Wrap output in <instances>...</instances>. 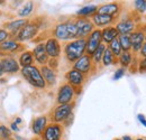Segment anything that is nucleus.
I'll use <instances>...</instances> for the list:
<instances>
[{
    "label": "nucleus",
    "instance_id": "29",
    "mask_svg": "<svg viewBox=\"0 0 146 140\" xmlns=\"http://www.w3.org/2000/svg\"><path fill=\"white\" fill-rule=\"evenodd\" d=\"M101 63L104 64V66H110L111 64L116 63V57L113 56L112 53L110 52L108 47L105 50V53H104L102 58H101Z\"/></svg>",
    "mask_w": 146,
    "mask_h": 140
},
{
    "label": "nucleus",
    "instance_id": "39",
    "mask_svg": "<svg viewBox=\"0 0 146 140\" xmlns=\"http://www.w3.org/2000/svg\"><path fill=\"white\" fill-rule=\"evenodd\" d=\"M138 55H139L141 57H146V42L143 44V46H142L141 51L138 53Z\"/></svg>",
    "mask_w": 146,
    "mask_h": 140
},
{
    "label": "nucleus",
    "instance_id": "40",
    "mask_svg": "<svg viewBox=\"0 0 146 140\" xmlns=\"http://www.w3.org/2000/svg\"><path fill=\"white\" fill-rule=\"evenodd\" d=\"M10 129H11L13 131H15V132H17V131L19 130V128L17 127V124H15L14 122L10 124Z\"/></svg>",
    "mask_w": 146,
    "mask_h": 140
},
{
    "label": "nucleus",
    "instance_id": "10",
    "mask_svg": "<svg viewBox=\"0 0 146 140\" xmlns=\"http://www.w3.org/2000/svg\"><path fill=\"white\" fill-rule=\"evenodd\" d=\"M65 79L68 80V83L74 88V90L76 91V88L82 87V84L84 83V80H86V76L80 73L79 71H75V70H70L66 72L65 74Z\"/></svg>",
    "mask_w": 146,
    "mask_h": 140
},
{
    "label": "nucleus",
    "instance_id": "20",
    "mask_svg": "<svg viewBox=\"0 0 146 140\" xmlns=\"http://www.w3.org/2000/svg\"><path fill=\"white\" fill-rule=\"evenodd\" d=\"M118 36H119V34H118L115 26H108V27L101 29V40L105 45L110 44L113 39L118 38Z\"/></svg>",
    "mask_w": 146,
    "mask_h": 140
},
{
    "label": "nucleus",
    "instance_id": "24",
    "mask_svg": "<svg viewBox=\"0 0 146 140\" xmlns=\"http://www.w3.org/2000/svg\"><path fill=\"white\" fill-rule=\"evenodd\" d=\"M98 10V6L96 5H87L84 7H82L81 9H79L76 11V16L79 18H88L90 16H93Z\"/></svg>",
    "mask_w": 146,
    "mask_h": 140
},
{
    "label": "nucleus",
    "instance_id": "27",
    "mask_svg": "<svg viewBox=\"0 0 146 140\" xmlns=\"http://www.w3.org/2000/svg\"><path fill=\"white\" fill-rule=\"evenodd\" d=\"M107 48V46L104 44V43H101L100 45H99V47L93 52V54L91 55V59H92V63L93 64H99L100 62H101V58H102V55H104V53H105V50Z\"/></svg>",
    "mask_w": 146,
    "mask_h": 140
},
{
    "label": "nucleus",
    "instance_id": "2",
    "mask_svg": "<svg viewBox=\"0 0 146 140\" xmlns=\"http://www.w3.org/2000/svg\"><path fill=\"white\" fill-rule=\"evenodd\" d=\"M23 77L34 88H46V83L40 74V71L37 66L31 65L27 67H23L20 69Z\"/></svg>",
    "mask_w": 146,
    "mask_h": 140
},
{
    "label": "nucleus",
    "instance_id": "46",
    "mask_svg": "<svg viewBox=\"0 0 146 140\" xmlns=\"http://www.w3.org/2000/svg\"><path fill=\"white\" fill-rule=\"evenodd\" d=\"M135 140H144L143 138H138V139H135Z\"/></svg>",
    "mask_w": 146,
    "mask_h": 140
},
{
    "label": "nucleus",
    "instance_id": "41",
    "mask_svg": "<svg viewBox=\"0 0 146 140\" xmlns=\"http://www.w3.org/2000/svg\"><path fill=\"white\" fill-rule=\"evenodd\" d=\"M23 122V120H21V118H16V119H15V124H19V123H21Z\"/></svg>",
    "mask_w": 146,
    "mask_h": 140
},
{
    "label": "nucleus",
    "instance_id": "3",
    "mask_svg": "<svg viewBox=\"0 0 146 140\" xmlns=\"http://www.w3.org/2000/svg\"><path fill=\"white\" fill-rule=\"evenodd\" d=\"M73 111V104H58L54 110L52 114V121L53 123H61L65 122L71 116Z\"/></svg>",
    "mask_w": 146,
    "mask_h": 140
},
{
    "label": "nucleus",
    "instance_id": "17",
    "mask_svg": "<svg viewBox=\"0 0 146 140\" xmlns=\"http://www.w3.org/2000/svg\"><path fill=\"white\" fill-rule=\"evenodd\" d=\"M119 10H120L119 3H117V2H110V3H105V5H101L100 7H98L97 14L115 17L116 15H118Z\"/></svg>",
    "mask_w": 146,
    "mask_h": 140
},
{
    "label": "nucleus",
    "instance_id": "12",
    "mask_svg": "<svg viewBox=\"0 0 146 140\" xmlns=\"http://www.w3.org/2000/svg\"><path fill=\"white\" fill-rule=\"evenodd\" d=\"M45 44V51L48 56V58H58L61 55V45L57 39L54 37H51L46 40Z\"/></svg>",
    "mask_w": 146,
    "mask_h": 140
},
{
    "label": "nucleus",
    "instance_id": "15",
    "mask_svg": "<svg viewBox=\"0 0 146 140\" xmlns=\"http://www.w3.org/2000/svg\"><path fill=\"white\" fill-rule=\"evenodd\" d=\"M33 55H34V59L36 61L38 64L46 65L48 63V56L45 51V44L44 43H39L35 46V48L33 50Z\"/></svg>",
    "mask_w": 146,
    "mask_h": 140
},
{
    "label": "nucleus",
    "instance_id": "30",
    "mask_svg": "<svg viewBox=\"0 0 146 140\" xmlns=\"http://www.w3.org/2000/svg\"><path fill=\"white\" fill-rule=\"evenodd\" d=\"M33 10H34V2L28 1V2H26V3L23 6V8L19 10L18 16L21 18L27 17V16H29V15L33 13Z\"/></svg>",
    "mask_w": 146,
    "mask_h": 140
},
{
    "label": "nucleus",
    "instance_id": "32",
    "mask_svg": "<svg viewBox=\"0 0 146 140\" xmlns=\"http://www.w3.org/2000/svg\"><path fill=\"white\" fill-rule=\"evenodd\" d=\"M134 6L136 8V10L141 14L145 13L146 10V0H135L134 1Z\"/></svg>",
    "mask_w": 146,
    "mask_h": 140
},
{
    "label": "nucleus",
    "instance_id": "26",
    "mask_svg": "<svg viewBox=\"0 0 146 140\" xmlns=\"http://www.w3.org/2000/svg\"><path fill=\"white\" fill-rule=\"evenodd\" d=\"M118 62L121 65V67H124V69L128 67L131 64V62H133V53L123 52L119 55V57H118Z\"/></svg>",
    "mask_w": 146,
    "mask_h": 140
},
{
    "label": "nucleus",
    "instance_id": "44",
    "mask_svg": "<svg viewBox=\"0 0 146 140\" xmlns=\"http://www.w3.org/2000/svg\"><path fill=\"white\" fill-rule=\"evenodd\" d=\"M0 140H15V139H13V138H8V139H0Z\"/></svg>",
    "mask_w": 146,
    "mask_h": 140
},
{
    "label": "nucleus",
    "instance_id": "25",
    "mask_svg": "<svg viewBox=\"0 0 146 140\" xmlns=\"http://www.w3.org/2000/svg\"><path fill=\"white\" fill-rule=\"evenodd\" d=\"M34 55L33 52L31 51H26V52L21 53L20 54V57H19V66L23 69V67H27V66H31L33 65L34 63Z\"/></svg>",
    "mask_w": 146,
    "mask_h": 140
},
{
    "label": "nucleus",
    "instance_id": "38",
    "mask_svg": "<svg viewBox=\"0 0 146 140\" xmlns=\"http://www.w3.org/2000/svg\"><path fill=\"white\" fill-rule=\"evenodd\" d=\"M137 119H138V121L142 123L144 127L146 128V118H145V116L144 114H142V113H139L138 116H137Z\"/></svg>",
    "mask_w": 146,
    "mask_h": 140
},
{
    "label": "nucleus",
    "instance_id": "6",
    "mask_svg": "<svg viewBox=\"0 0 146 140\" xmlns=\"http://www.w3.org/2000/svg\"><path fill=\"white\" fill-rule=\"evenodd\" d=\"M63 136V127L58 123L47 124L40 135L42 140H61Z\"/></svg>",
    "mask_w": 146,
    "mask_h": 140
},
{
    "label": "nucleus",
    "instance_id": "36",
    "mask_svg": "<svg viewBox=\"0 0 146 140\" xmlns=\"http://www.w3.org/2000/svg\"><path fill=\"white\" fill-rule=\"evenodd\" d=\"M8 37H9V33L8 30L3 29V28H0V44L8 40Z\"/></svg>",
    "mask_w": 146,
    "mask_h": 140
},
{
    "label": "nucleus",
    "instance_id": "35",
    "mask_svg": "<svg viewBox=\"0 0 146 140\" xmlns=\"http://www.w3.org/2000/svg\"><path fill=\"white\" fill-rule=\"evenodd\" d=\"M137 67H138V72H139V73L146 72V57H142V58L139 59Z\"/></svg>",
    "mask_w": 146,
    "mask_h": 140
},
{
    "label": "nucleus",
    "instance_id": "18",
    "mask_svg": "<svg viewBox=\"0 0 146 140\" xmlns=\"http://www.w3.org/2000/svg\"><path fill=\"white\" fill-rule=\"evenodd\" d=\"M53 34H54V38L57 39L58 42H69L71 40V37L70 34L68 32V27H66V22H60L55 26L54 30H53Z\"/></svg>",
    "mask_w": 146,
    "mask_h": 140
},
{
    "label": "nucleus",
    "instance_id": "14",
    "mask_svg": "<svg viewBox=\"0 0 146 140\" xmlns=\"http://www.w3.org/2000/svg\"><path fill=\"white\" fill-rule=\"evenodd\" d=\"M93 26L98 27V29L100 28H106L108 26H111L115 22V17L111 16H107V15H100V14H94L92 16L91 19Z\"/></svg>",
    "mask_w": 146,
    "mask_h": 140
},
{
    "label": "nucleus",
    "instance_id": "7",
    "mask_svg": "<svg viewBox=\"0 0 146 140\" xmlns=\"http://www.w3.org/2000/svg\"><path fill=\"white\" fill-rule=\"evenodd\" d=\"M87 45H86V54L91 56L93 52L99 47V45L102 43L101 40V29L94 28L90 35L87 38Z\"/></svg>",
    "mask_w": 146,
    "mask_h": 140
},
{
    "label": "nucleus",
    "instance_id": "47",
    "mask_svg": "<svg viewBox=\"0 0 146 140\" xmlns=\"http://www.w3.org/2000/svg\"><path fill=\"white\" fill-rule=\"evenodd\" d=\"M116 140H121V138H119V139H116Z\"/></svg>",
    "mask_w": 146,
    "mask_h": 140
},
{
    "label": "nucleus",
    "instance_id": "1",
    "mask_svg": "<svg viewBox=\"0 0 146 140\" xmlns=\"http://www.w3.org/2000/svg\"><path fill=\"white\" fill-rule=\"evenodd\" d=\"M86 45H87L86 38H76L68 42L63 48L66 61L70 63L76 62L82 55L86 54Z\"/></svg>",
    "mask_w": 146,
    "mask_h": 140
},
{
    "label": "nucleus",
    "instance_id": "28",
    "mask_svg": "<svg viewBox=\"0 0 146 140\" xmlns=\"http://www.w3.org/2000/svg\"><path fill=\"white\" fill-rule=\"evenodd\" d=\"M118 42L123 52H131V44H130L129 35H119Z\"/></svg>",
    "mask_w": 146,
    "mask_h": 140
},
{
    "label": "nucleus",
    "instance_id": "5",
    "mask_svg": "<svg viewBox=\"0 0 146 140\" xmlns=\"http://www.w3.org/2000/svg\"><path fill=\"white\" fill-rule=\"evenodd\" d=\"M76 29H78V38H87L94 29V26L89 18H76L74 19Z\"/></svg>",
    "mask_w": 146,
    "mask_h": 140
},
{
    "label": "nucleus",
    "instance_id": "48",
    "mask_svg": "<svg viewBox=\"0 0 146 140\" xmlns=\"http://www.w3.org/2000/svg\"><path fill=\"white\" fill-rule=\"evenodd\" d=\"M0 65H1V63H0Z\"/></svg>",
    "mask_w": 146,
    "mask_h": 140
},
{
    "label": "nucleus",
    "instance_id": "34",
    "mask_svg": "<svg viewBox=\"0 0 146 140\" xmlns=\"http://www.w3.org/2000/svg\"><path fill=\"white\" fill-rule=\"evenodd\" d=\"M125 72H126V69H124V67H119V69H117L116 72H115V74H113V76H112V80H113V81L120 80V79L125 75Z\"/></svg>",
    "mask_w": 146,
    "mask_h": 140
},
{
    "label": "nucleus",
    "instance_id": "43",
    "mask_svg": "<svg viewBox=\"0 0 146 140\" xmlns=\"http://www.w3.org/2000/svg\"><path fill=\"white\" fill-rule=\"evenodd\" d=\"M3 75V71H2V67H1V65H0V77Z\"/></svg>",
    "mask_w": 146,
    "mask_h": 140
},
{
    "label": "nucleus",
    "instance_id": "4",
    "mask_svg": "<svg viewBox=\"0 0 146 140\" xmlns=\"http://www.w3.org/2000/svg\"><path fill=\"white\" fill-rule=\"evenodd\" d=\"M75 94L76 93H75L74 88H72L69 83L62 84L57 91L56 102L57 104H70L73 101Z\"/></svg>",
    "mask_w": 146,
    "mask_h": 140
},
{
    "label": "nucleus",
    "instance_id": "8",
    "mask_svg": "<svg viewBox=\"0 0 146 140\" xmlns=\"http://www.w3.org/2000/svg\"><path fill=\"white\" fill-rule=\"evenodd\" d=\"M39 26L35 22H28L18 34H17V42H27L33 39L38 33Z\"/></svg>",
    "mask_w": 146,
    "mask_h": 140
},
{
    "label": "nucleus",
    "instance_id": "13",
    "mask_svg": "<svg viewBox=\"0 0 146 140\" xmlns=\"http://www.w3.org/2000/svg\"><path fill=\"white\" fill-rule=\"evenodd\" d=\"M0 63H1V67H2L3 73L14 74V73H17L18 71H20L19 63L14 57H3L0 61Z\"/></svg>",
    "mask_w": 146,
    "mask_h": 140
},
{
    "label": "nucleus",
    "instance_id": "19",
    "mask_svg": "<svg viewBox=\"0 0 146 140\" xmlns=\"http://www.w3.org/2000/svg\"><path fill=\"white\" fill-rule=\"evenodd\" d=\"M39 71H40V74H42L46 85H50V87L55 85V83H56V73L53 69H51L47 65H43Z\"/></svg>",
    "mask_w": 146,
    "mask_h": 140
},
{
    "label": "nucleus",
    "instance_id": "21",
    "mask_svg": "<svg viewBox=\"0 0 146 140\" xmlns=\"http://www.w3.org/2000/svg\"><path fill=\"white\" fill-rule=\"evenodd\" d=\"M28 22H29V20H27V19H25V18H23V19H17V20H13V21H10L9 24L6 25V28H7L13 35L17 36V34H18L19 32H20Z\"/></svg>",
    "mask_w": 146,
    "mask_h": 140
},
{
    "label": "nucleus",
    "instance_id": "16",
    "mask_svg": "<svg viewBox=\"0 0 146 140\" xmlns=\"http://www.w3.org/2000/svg\"><path fill=\"white\" fill-rule=\"evenodd\" d=\"M115 27L119 35H130L133 32H135L136 25L133 19H126V20L119 21Z\"/></svg>",
    "mask_w": 146,
    "mask_h": 140
},
{
    "label": "nucleus",
    "instance_id": "9",
    "mask_svg": "<svg viewBox=\"0 0 146 140\" xmlns=\"http://www.w3.org/2000/svg\"><path fill=\"white\" fill-rule=\"evenodd\" d=\"M92 65H93V63H92L91 56L84 54L76 62L73 63V70L79 71L80 73H82L83 75H86V74H89L90 73V71L92 69Z\"/></svg>",
    "mask_w": 146,
    "mask_h": 140
},
{
    "label": "nucleus",
    "instance_id": "11",
    "mask_svg": "<svg viewBox=\"0 0 146 140\" xmlns=\"http://www.w3.org/2000/svg\"><path fill=\"white\" fill-rule=\"evenodd\" d=\"M130 44H131V53L133 54H138L143 44L145 43V36L143 30H135L130 35Z\"/></svg>",
    "mask_w": 146,
    "mask_h": 140
},
{
    "label": "nucleus",
    "instance_id": "22",
    "mask_svg": "<svg viewBox=\"0 0 146 140\" xmlns=\"http://www.w3.org/2000/svg\"><path fill=\"white\" fill-rule=\"evenodd\" d=\"M46 125H47V117H45V116L37 117L32 123V131L36 136H40L43 133L44 129L46 128Z\"/></svg>",
    "mask_w": 146,
    "mask_h": 140
},
{
    "label": "nucleus",
    "instance_id": "23",
    "mask_svg": "<svg viewBox=\"0 0 146 140\" xmlns=\"http://www.w3.org/2000/svg\"><path fill=\"white\" fill-rule=\"evenodd\" d=\"M21 48V45L19 44L17 40H6L0 44V52L5 53H15Z\"/></svg>",
    "mask_w": 146,
    "mask_h": 140
},
{
    "label": "nucleus",
    "instance_id": "31",
    "mask_svg": "<svg viewBox=\"0 0 146 140\" xmlns=\"http://www.w3.org/2000/svg\"><path fill=\"white\" fill-rule=\"evenodd\" d=\"M108 48H109L110 52L113 54L115 57H119V55L123 53L121 47H120V45H119V42H118V38L113 39L110 44H108Z\"/></svg>",
    "mask_w": 146,
    "mask_h": 140
},
{
    "label": "nucleus",
    "instance_id": "45",
    "mask_svg": "<svg viewBox=\"0 0 146 140\" xmlns=\"http://www.w3.org/2000/svg\"><path fill=\"white\" fill-rule=\"evenodd\" d=\"M144 36H145V42H146V28H145V33H144Z\"/></svg>",
    "mask_w": 146,
    "mask_h": 140
},
{
    "label": "nucleus",
    "instance_id": "37",
    "mask_svg": "<svg viewBox=\"0 0 146 140\" xmlns=\"http://www.w3.org/2000/svg\"><path fill=\"white\" fill-rule=\"evenodd\" d=\"M48 63H50V67L51 69H56L57 67V58H50L48 59Z\"/></svg>",
    "mask_w": 146,
    "mask_h": 140
},
{
    "label": "nucleus",
    "instance_id": "42",
    "mask_svg": "<svg viewBox=\"0 0 146 140\" xmlns=\"http://www.w3.org/2000/svg\"><path fill=\"white\" fill-rule=\"evenodd\" d=\"M121 140H133V139H131L130 136H124V137H121Z\"/></svg>",
    "mask_w": 146,
    "mask_h": 140
},
{
    "label": "nucleus",
    "instance_id": "33",
    "mask_svg": "<svg viewBox=\"0 0 146 140\" xmlns=\"http://www.w3.org/2000/svg\"><path fill=\"white\" fill-rule=\"evenodd\" d=\"M11 137V131L6 125H0V139H8Z\"/></svg>",
    "mask_w": 146,
    "mask_h": 140
}]
</instances>
